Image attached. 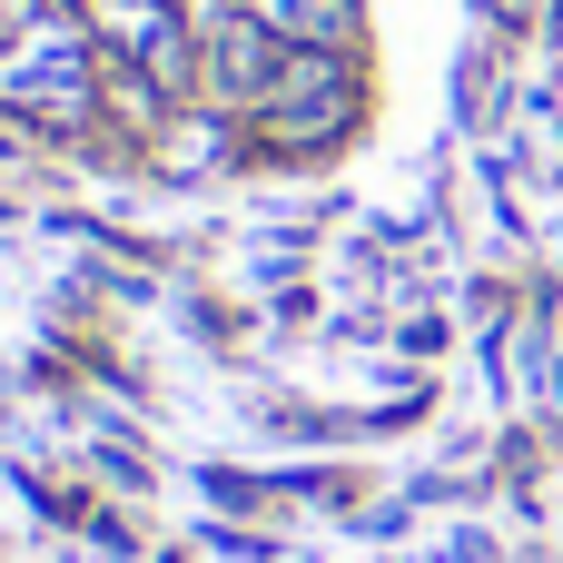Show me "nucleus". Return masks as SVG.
<instances>
[{
  "label": "nucleus",
  "instance_id": "2",
  "mask_svg": "<svg viewBox=\"0 0 563 563\" xmlns=\"http://www.w3.org/2000/svg\"><path fill=\"white\" fill-rule=\"evenodd\" d=\"M287 49H356L366 30V0H247Z\"/></svg>",
  "mask_w": 563,
  "mask_h": 563
},
{
  "label": "nucleus",
  "instance_id": "1",
  "mask_svg": "<svg viewBox=\"0 0 563 563\" xmlns=\"http://www.w3.org/2000/svg\"><path fill=\"white\" fill-rule=\"evenodd\" d=\"M247 119L267 148H336L356 129V49H287Z\"/></svg>",
  "mask_w": 563,
  "mask_h": 563
}]
</instances>
